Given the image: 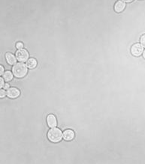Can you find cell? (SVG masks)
Masks as SVG:
<instances>
[{
    "instance_id": "1",
    "label": "cell",
    "mask_w": 145,
    "mask_h": 164,
    "mask_svg": "<svg viewBox=\"0 0 145 164\" xmlns=\"http://www.w3.org/2000/svg\"><path fill=\"white\" fill-rule=\"evenodd\" d=\"M27 68L25 64L22 63V62H19V63L15 64L12 68V71L13 74L17 78H21L26 76L27 74Z\"/></svg>"
},
{
    "instance_id": "2",
    "label": "cell",
    "mask_w": 145,
    "mask_h": 164,
    "mask_svg": "<svg viewBox=\"0 0 145 164\" xmlns=\"http://www.w3.org/2000/svg\"><path fill=\"white\" fill-rule=\"evenodd\" d=\"M63 137V134L62 133V131L59 128L51 127V129L48 131V137L49 140L52 142H59L61 141L62 138Z\"/></svg>"
},
{
    "instance_id": "3",
    "label": "cell",
    "mask_w": 145,
    "mask_h": 164,
    "mask_svg": "<svg viewBox=\"0 0 145 164\" xmlns=\"http://www.w3.org/2000/svg\"><path fill=\"white\" fill-rule=\"evenodd\" d=\"M16 58L21 62H26L29 58V53L27 52V50H24V49L18 50L16 53Z\"/></svg>"
},
{
    "instance_id": "4",
    "label": "cell",
    "mask_w": 145,
    "mask_h": 164,
    "mask_svg": "<svg viewBox=\"0 0 145 164\" xmlns=\"http://www.w3.org/2000/svg\"><path fill=\"white\" fill-rule=\"evenodd\" d=\"M144 46L140 44H135L131 46V53L135 56H139L144 52Z\"/></svg>"
},
{
    "instance_id": "5",
    "label": "cell",
    "mask_w": 145,
    "mask_h": 164,
    "mask_svg": "<svg viewBox=\"0 0 145 164\" xmlns=\"http://www.w3.org/2000/svg\"><path fill=\"white\" fill-rule=\"evenodd\" d=\"M6 93H7L8 97H9L10 98H17L20 95V94H21L20 91L17 89H16V88H9Z\"/></svg>"
},
{
    "instance_id": "6",
    "label": "cell",
    "mask_w": 145,
    "mask_h": 164,
    "mask_svg": "<svg viewBox=\"0 0 145 164\" xmlns=\"http://www.w3.org/2000/svg\"><path fill=\"white\" fill-rule=\"evenodd\" d=\"M47 122H48V125L50 127H55L57 125L56 117L51 114L49 115L47 118Z\"/></svg>"
},
{
    "instance_id": "7",
    "label": "cell",
    "mask_w": 145,
    "mask_h": 164,
    "mask_svg": "<svg viewBox=\"0 0 145 164\" xmlns=\"http://www.w3.org/2000/svg\"><path fill=\"white\" fill-rule=\"evenodd\" d=\"M75 137V133L72 130H66L63 132V139L66 141L72 140Z\"/></svg>"
},
{
    "instance_id": "8",
    "label": "cell",
    "mask_w": 145,
    "mask_h": 164,
    "mask_svg": "<svg viewBox=\"0 0 145 164\" xmlns=\"http://www.w3.org/2000/svg\"><path fill=\"white\" fill-rule=\"evenodd\" d=\"M5 58L7 60L8 63L11 65H15L16 62H17V59H16L15 56L10 53H7L5 54Z\"/></svg>"
},
{
    "instance_id": "9",
    "label": "cell",
    "mask_w": 145,
    "mask_h": 164,
    "mask_svg": "<svg viewBox=\"0 0 145 164\" xmlns=\"http://www.w3.org/2000/svg\"><path fill=\"white\" fill-rule=\"evenodd\" d=\"M125 7H126V4L123 1H118L116 2L114 6V9L117 12H121L124 10Z\"/></svg>"
},
{
    "instance_id": "10",
    "label": "cell",
    "mask_w": 145,
    "mask_h": 164,
    "mask_svg": "<svg viewBox=\"0 0 145 164\" xmlns=\"http://www.w3.org/2000/svg\"><path fill=\"white\" fill-rule=\"evenodd\" d=\"M37 65V61L35 58H29V60L26 61V66L29 68H35Z\"/></svg>"
},
{
    "instance_id": "11",
    "label": "cell",
    "mask_w": 145,
    "mask_h": 164,
    "mask_svg": "<svg viewBox=\"0 0 145 164\" xmlns=\"http://www.w3.org/2000/svg\"><path fill=\"white\" fill-rule=\"evenodd\" d=\"M3 79L5 81H7V82L11 81L13 79V74H12L11 72L8 70V71L5 72L3 74Z\"/></svg>"
},
{
    "instance_id": "12",
    "label": "cell",
    "mask_w": 145,
    "mask_h": 164,
    "mask_svg": "<svg viewBox=\"0 0 145 164\" xmlns=\"http://www.w3.org/2000/svg\"><path fill=\"white\" fill-rule=\"evenodd\" d=\"M141 44L144 47H145V34L142 35L141 38Z\"/></svg>"
},
{
    "instance_id": "13",
    "label": "cell",
    "mask_w": 145,
    "mask_h": 164,
    "mask_svg": "<svg viewBox=\"0 0 145 164\" xmlns=\"http://www.w3.org/2000/svg\"><path fill=\"white\" fill-rule=\"evenodd\" d=\"M16 47H17V49L21 50V49H23V43H21V42H18V43H17V44H16Z\"/></svg>"
},
{
    "instance_id": "14",
    "label": "cell",
    "mask_w": 145,
    "mask_h": 164,
    "mask_svg": "<svg viewBox=\"0 0 145 164\" xmlns=\"http://www.w3.org/2000/svg\"><path fill=\"white\" fill-rule=\"evenodd\" d=\"M5 94H7V93H5V90H2V89H1V92H0V97H1V98H4V97L5 96Z\"/></svg>"
},
{
    "instance_id": "15",
    "label": "cell",
    "mask_w": 145,
    "mask_h": 164,
    "mask_svg": "<svg viewBox=\"0 0 145 164\" xmlns=\"http://www.w3.org/2000/svg\"><path fill=\"white\" fill-rule=\"evenodd\" d=\"M4 80L3 78H1L0 79V87H1V89H2V87H4V86H5V84H4Z\"/></svg>"
},
{
    "instance_id": "16",
    "label": "cell",
    "mask_w": 145,
    "mask_h": 164,
    "mask_svg": "<svg viewBox=\"0 0 145 164\" xmlns=\"http://www.w3.org/2000/svg\"><path fill=\"white\" fill-rule=\"evenodd\" d=\"M1 68H0V74H1V75H2V74H4V68H3V66H2V65H1Z\"/></svg>"
},
{
    "instance_id": "17",
    "label": "cell",
    "mask_w": 145,
    "mask_h": 164,
    "mask_svg": "<svg viewBox=\"0 0 145 164\" xmlns=\"http://www.w3.org/2000/svg\"><path fill=\"white\" fill-rule=\"evenodd\" d=\"M9 86H10V85H9V83H6V84H5V86H4V89H9Z\"/></svg>"
},
{
    "instance_id": "18",
    "label": "cell",
    "mask_w": 145,
    "mask_h": 164,
    "mask_svg": "<svg viewBox=\"0 0 145 164\" xmlns=\"http://www.w3.org/2000/svg\"><path fill=\"white\" fill-rule=\"evenodd\" d=\"M123 1H124V2H131V1H133V0H123Z\"/></svg>"
},
{
    "instance_id": "19",
    "label": "cell",
    "mask_w": 145,
    "mask_h": 164,
    "mask_svg": "<svg viewBox=\"0 0 145 164\" xmlns=\"http://www.w3.org/2000/svg\"><path fill=\"white\" fill-rule=\"evenodd\" d=\"M143 56H144V58H145V50L143 52Z\"/></svg>"
}]
</instances>
